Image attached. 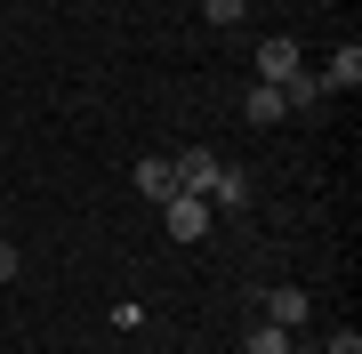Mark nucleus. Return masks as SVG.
Returning a JSON list of instances; mask_svg holds the SVG:
<instances>
[{
    "instance_id": "obj_12",
    "label": "nucleus",
    "mask_w": 362,
    "mask_h": 354,
    "mask_svg": "<svg viewBox=\"0 0 362 354\" xmlns=\"http://www.w3.org/2000/svg\"><path fill=\"white\" fill-rule=\"evenodd\" d=\"M290 354H314V346H290Z\"/></svg>"
},
{
    "instance_id": "obj_7",
    "label": "nucleus",
    "mask_w": 362,
    "mask_h": 354,
    "mask_svg": "<svg viewBox=\"0 0 362 354\" xmlns=\"http://www.w3.org/2000/svg\"><path fill=\"white\" fill-rule=\"evenodd\" d=\"M242 354H290V330H282V322H258V330L242 338Z\"/></svg>"
},
{
    "instance_id": "obj_5",
    "label": "nucleus",
    "mask_w": 362,
    "mask_h": 354,
    "mask_svg": "<svg viewBox=\"0 0 362 354\" xmlns=\"http://www.w3.org/2000/svg\"><path fill=\"white\" fill-rule=\"evenodd\" d=\"M266 322H306V290H274V298H266Z\"/></svg>"
},
{
    "instance_id": "obj_6",
    "label": "nucleus",
    "mask_w": 362,
    "mask_h": 354,
    "mask_svg": "<svg viewBox=\"0 0 362 354\" xmlns=\"http://www.w3.org/2000/svg\"><path fill=\"white\" fill-rule=\"evenodd\" d=\"M322 81H330V89H354V81H362V49H354V40L330 57V73H322Z\"/></svg>"
},
{
    "instance_id": "obj_3",
    "label": "nucleus",
    "mask_w": 362,
    "mask_h": 354,
    "mask_svg": "<svg viewBox=\"0 0 362 354\" xmlns=\"http://www.w3.org/2000/svg\"><path fill=\"white\" fill-rule=\"evenodd\" d=\"M290 73H298V40H266V49H258V81H274V89H282Z\"/></svg>"
},
{
    "instance_id": "obj_11",
    "label": "nucleus",
    "mask_w": 362,
    "mask_h": 354,
    "mask_svg": "<svg viewBox=\"0 0 362 354\" xmlns=\"http://www.w3.org/2000/svg\"><path fill=\"white\" fill-rule=\"evenodd\" d=\"M322 354H362V338H354V330H338V338H330Z\"/></svg>"
},
{
    "instance_id": "obj_4",
    "label": "nucleus",
    "mask_w": 362,
    "mask_h": 354,
    "mask_svg": "<svg viewBox=\"0 0 362 354\" xmlns=\"http://www.w3.org/2000/svg\"><path fill=\"white\" fill-rule=\"evenodd\" d=\"M242 201H250V177L242 170H218V177H209V210H242Z\"/></svg>"
},
{
    "instance_id": "obj_1",
    "label": "nucleus",
    "mask_w": 362,
    "mask_h": 354,
    "mask_svg": "<svg viewBox=\"0 0 362 354\" xmlns=\"http://www.w3.org/2000/svg\"><path fill=\"white\" fill-rule=\"evenodd\" d=\"M161 225H169V242H202L209 234V201L202 194H169L161 201Z\"/></svg>"
},
{
    "instance_id": "obj_8",
    "label": "nucleus",
    "mask_w": 362,
    "mask_h": 354,
    "mask_svg": "<svg viewBox=\"0 0 362 354\" xmlns=\"http://www.w3.org/2000/svg\"><path fill=\"white\" fill-rule=\"evenodd\" d=\"M290 105H282V89H274V81H258V89H250V121H282Z\"/></svg>"
},
{
    "instance_id": "obj_9",
    "label": "nucleus",
    "mask_w": 362,
    "mask_h": 354,
    "mask_svg": "<svg viewBox=\"0 0 362 354\" xmlns=\"http://www.w3.org/2000/svg\"><path fill=\"white\" fill-rule=\"evenodd\" d=\"M242 8H250V0H202V16H209V25H242Z\"/></svg>"
},
{
    "instance_id": "obj_10",
    "label": "nucleus",
    "mask_w": 362,
    "mask_h": 354,
    "mask_svg": "<svg viewBox=\"0 0 362 354\" xmlns=\"http://www.w3.org/2000/svg\"><path fill=\"white\" fill-rule=\"evenodd\" d=\"M16 274H25V258H16L8 242H0V282H16Z\"/></svg>"
},
{
    "instance_id": "obj_2",
    "label": "nucleus",
    "mask_w": 362,
    "mask_h": 354,
    "mask_svg": "<svg viewBox=\"0 0 362 354\" xmlns=\"http://www.w3.org/2000/svg\"><path fill=\"white\" fill-rule=\"evenodd\" d=\"M137 194L145 201H169V194H177V161H153V153H145L137 161Z\"/></svg>"
}]
</instances>
